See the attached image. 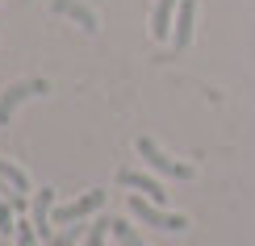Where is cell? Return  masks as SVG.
I'll return each mask as SVG.
<instances>
[{
	"label": "cell",
	"mask_w": 255,
	"mask_h": 246,
	"mask_svg": "<svg viewBox=\"0 0 255 246\" xmlns=\"http://www.w3.org/2000/svg\"><path fill=\"white\" fill-rule=\"evenodd\" d=\"M134 151H138V159H142L151 171H159V175H176V179H193L197 175L188 163H180V159H172L167 151H159V142H155V138H146V134L134 142Z\"/></svg>",
	"instance_id": "cell-1"
},
{
	"label": "cell",
	"mask_w": 255,
	"mask_h": 246,
	"mask_svg": "<svg viewBox=\"0 0 255 246\" xmlns=\"http://www.w3.org/2000/svg\"><path fill=\"white\" fill-rule=\"evenodd\" d=\"M126 205H130V213L142 226H155V230H184L188 226L184 213H167L163 205H155V200H146V196H130Z\"/></svg>",
	"instance_id": "cell-2"
},
{
	"label": "cell",
	"mask_w": 255,
	"mask_h": 246,
	"mask_svg": "<svg viewBox=\"0 0 255 246\" xmlns=\"http://www.w3.org/2000/svg\"><path fill=\"white\" fill-rule=\"evenodd\" d=\"M50 92V80H17L0 92V125H8V117L17 113V104H25L29 96H46Z\"/></svg>",
	"instance_id": "cell-3"
},
{
	"label": "cell",
	"mask_w": 255,
	"mask_h": 246,
	"mask_svg": "<svg viewBox=\"0 0 255 246\" xmlns=\"http://www.w3.org/2000/svg\"><path fill=\"white\" fill-rule=\"evenodd\" d=\"M105 200H109V192H105V188H88L80 200H71V205H59L55 213H50V221H55V226H71V221H80V217H88V213L105 209Z\"/></svg>",
	"instance_id": "cell-4"
},
{
	"label": "cell",
	"mask_w": 255,
	"mask_h": 246,
	"mask_svg": "<svg viewBox=\"0 0 255 246\" xmlns=\"http://www.w3.org/2000/svg\"><path fill=\"white\" fill-rule=\"evenodd\" d=\"M118 184H122V188H134V192H142V196H146V200H155V205H167V192H163V184H159L155 175H146V171L122 167V171H118Z\"/></svg>",
	"instance_id": "cell-5"
},
{
	"label": "cell",
	"mask_w": 255,
	"mask_h": 246,
	"mask_svg": "<svg viewBox=\"0 0 255 246\" xmlns=\"http://www.w3.org/2000/svg\"><path fill=\"white\" fill-rule=\"evenodd\" d=\"M50 205H55V188H42L38 196L29 200V221H34V230H38L42 242L55 238V230H50Z\"/></svg>",
	"instance_id": "cell-6"
},
{
	"label": "cell",
	"mask_w": 255,
	"mask_h": 246,
	"mask_svg": "<svg viewBox=\"0 0 255 246\" xmlns=\"http://www.w3.org/2000/svg\"><path fill=\"white\" fill-rule=\"evenodd\" d=\"M197 34V0H180V13H176V29H172V46L188 50Z\"/></svg>",
	"instance_id": "cell-7"
},
{
	"label": "cell",
	"mask_w": 255,
	"mask_h": 246,
	"mask_svg": "<svg viewBox=\"0 0 255 246\" xmlns=\"http://www.w3.org/2000/svg\"><path fill=\"white\" fill-rule=\"evenodd\" d=\"M180 13V0H155V8H151V38L155 42H167L172 38V29H176V17Z\"/></svg>",
	"instance_id": "cell-8"
},
{
	"label": "cell",
	"mask_w": 255,
	"mask_h": 246,
	"mask_svg": "<svg viewBox=\"0 0 255 246\" xmlns=\"http://www.w3.org/2000/svg\"><path fill=\"white\" fill-rule=\"evenodd\" d=\"M55 13L59 17H71L84 34H101V17L92 13L88 4H80V0H55Z\"/></svg>",
	"instance_id": "cell-9"
},
{
	"label": "cell",
	"mask_w": 255,
	"mask_h": 246,
	"mask_svg": "<svg viewBox=\"0 0 255 246\" xmlns=\"http://www.w3.org/2000/svg\"><path fill=\"white\" fill-rule=\"evenodd\" d=\"M109 234H113V217H97L88 230H84V242H80V246H105Z\"/></svg>",
	"instance_id": "cell-10"
},
{
	"label": "cell",
	"mask_w": 255,
	"mask_h": 246,
	"mask_svg": "<svg viewBox=\"0 0 255 246\" xmlns=\"http://www.w3.org/2000/svg\"><path fill=\"white\" fill-rule=\"evenodd\" d=\"M0 179H8V184H13L21 196L29 192V175H25V171H21L17 163H8V159H0Z\"/></svg>",
	"instance_id": "cell-11"
},
{
	"label": "cell",
	"mask_w": 255,
	"mask_h": 246,
	"mask_svg": "<svg viewBox=\"0 0 255 246\" xmlns=\"http://www.w3.org/2000/svg\"><path fill=\"white\" fill-rule=\"evenodd\" d=\"M113 242H118V246H146L142 234H138L130 221H118V217H113Z\"/></svg>",
	"instance_id": "cell-12"
},
{
	"label": "cell",
	"mask_w": 255,
	"mask_h": 246,
	"mask_svg": "<svg viewBox=\"0 0 255 246\" xmlns=\"http://www.w3.org/2000/svg\"><path fill=\"white\" fill-rule=\"evenodd\" d=\"M76 242H84V230L67 226V230H59V234H55V238H50L46 246H76Z\"/></svg>",
	"instance_id": "cell-13"
},
{
	"label": "cell",
	"mask_w": 255,
	"mask_h": 246,
	"mask_svg": "<svg viewBox=\"0 0 255 246\" xmlns=\"http://www.w3.org/2000/svg\"><path fill=\"white\" fill-rule=\"evenodd\" d=\"M17 246H38V230H34V221H17Z\"/></svg>",
	"instance_id": "cell-14"
},
{
	"label": "cell",
	"mask_w": 255,
	"mask_h": 246,
	"mask_svg": "<svg viewBox=\"0 0 255 246\" xmlns=\"http://www.w3.org/2000/svg\"><path fill=\"white\" fill-rule=\"evenodd\" d=\"M0 234H17V221H13V205H8V200H0Z\"/></svg>",
	"instance_id": "cell-15"
}]
</instances>
